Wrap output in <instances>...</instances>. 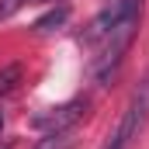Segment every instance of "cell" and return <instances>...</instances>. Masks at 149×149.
<instances>
[{"label": "cell", "mask_w": 149, "mask_h": 149, "mask_svg": "<svg viewBox=\"0 0 149 149\" xmlns=\"http://www.w3.org/2000/svg\"><path fill=\"white\" fill-rule=\"evenodd\" d=\"M142 7L146 0H118V3H104V10L87 24L83 42L94 49L90 66L94 76L101 83H111V76L118 73L128 45L139 35V21H142Z\"/></svg>", "instance_id": "obj_1"}, {"label": "cell", "mask_w": 149, "mask_h": 149, "mask_svg": "<svg viewBox=\"0 0 149 149\" xmlns=\"http://www.w3.org/2000/svg\"><path fill=\"white\" fill-rule=\"evenodd\" d=\"M146 118H149V80L132 94V101L125 104V111L118 114L114 128L108 132V139H104V149H128L132 139H139Z\"/></svg>", "instance_id": "obj_2"}, {"label": "cell", "mask_w": 149, "mask_h": 149, "mask_svg": "<svg viewBox=\"0 0 149 149\" xmlns=\"http://www.w3.org/2000/svg\"><path fill=\"white\" fill-rule=\"evenodd\" d=\"M83 114H87V101H66L59 108H49V111L35 114V125L42 132H70Z\"/></svg>", "instance_id": "obj_3"}, {"label": "cell", "mask_w": 149, "mask_h": 149, "mask_svg": "<svg viewBox=\"0 0 149 149\" xmlns=\"http://www.w3.org/2000/svg\"><path fill=\"white\" fill-rule=\"evenodd\" d=\"M66 17H70V7L66 3H59V7H52L49 14H42L35 21V31H56V28H63L66 24Z\"/></svg>", "instance_id": "obj_4"}, {"label": "cell", "mask_w": 149, "mask_h": 149, "mask_svg": "<svg viewBox=\"0 0 149 149\" xmlns=\"http://www.w3.org/2000/svg\"><path fill=\"white\" fill-rule=\"evenodd\" d=\"M76 139H73V128L70 132H45V139H38L35 149H73Z\"/></svg>", "instance_id": "obj_5"}, {"label": "cell", "mask_w": 149, "mask_h": 149, "mask_svg": "<svg viewBox=\"0 0 149 149\" xmlns=\"http://www.w3.org/2000/svg\"><path fill=\"white\" fill-rule=\"evenodd\" d=\"M17 83H21V66H7V70H0V97L14 94Z\"/></svg>", "instance_id": "obj_6"}, {"label": "cell", "mask_w": 149, "mask_h": 149, "mask_svg": "<svg viewBox=\"0 0 149 149\" xmlns=\"http://www.w3.org/2000/svg\"><path fill=\"white\" fill-rule=\"evenodd\" d=\"M21 3H24V0H3V3H0V17H10Z\"/></svg>", "instance_id": "obj_7"}, {"label": "cell", "mask_w": 149, "mask_h": 149, "mask_svg": "<svg viewBox=\"0 0 149 149\" xmlns=\"http://www.w3.org/2000/svg\"><path fill=\"white\" fill-rule=\"evenodd\" d=\"M0 132H3V111H0Z\"/></svg>", "instance_id": "obj_8"}, {"label": "cell", "mask_w": 149, "mask_h": 149, "mask_svg": "<svg viewBox=\"0 0 149 149\" xmlns=\"http://www.w3.org/2000/svg\"><path fill=\"white\" fill-rule=\"evenodd\" d=\"M104 3H118V0H104Z\"/></svg>", "instance_id": "obj_9"}]
</instances>
